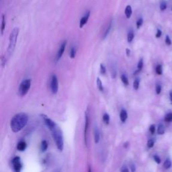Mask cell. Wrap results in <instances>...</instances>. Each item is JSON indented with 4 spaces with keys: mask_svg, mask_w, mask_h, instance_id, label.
Instances as JSON below:
<instances>
[{
    "mask_svg": "<svg viewBox=\"0 0 172 172\" xmlns=\"http://www.w3.org/2000/svg\"><path fill=\"white\" fill-rule=\"evenodd\" d=\"M167 8V3L165 1H162L160 2V10L162 11H164Z\"/></svg>",
    "mask_w": 172,
    "mask_h": 172,
    "instance_id": "cell-27",
    "label": "cell"
},
{
    "mask_svg": "<svg viewBox=\"0 0 172 172\" xmlns=\"http://www.w3.org/2000/svg\"><path fill=\"white\" fill-rule=\"evenodd\" d=\"M127 145H129V143H126L125 144H124V147L126 148V147H127V146H128Z\"/></svg>",
    "mask_w": 172,
    "mask_h": 172,
    "instance_id": "cell-42",
    "label": "cell"
},
{
    "mask_svg": "<svg viewBox=\"0 0 172 172\" xmlns=\"http://www.w3.org/2000/svg\"><path fill=\"white\" fill-rule=\"evenodd\" d=\"M90 11H87V12L85 13V15L81 18V20H80V22H79L80 28H82L84 27V25L87 23L88 21V19L89 18H90Z\"/></svg>",
    "mask_w": 172,
    "mask_h": 172,
    "instance_id": "cell-10",
    "label": "cell"
},
{
    "mask_svg": "<svg viewBox=\"0 0 172 172\" xmlns=\"http://www.w3.org/2000/svg\"><path fill=\"white\" fill-rule=\"evenodd\" d=\"M171 161L170 159L168 158V159H166V160L165 161L164 163H163V167H164V168L166 169V170H168V169L171 168Z\"/></svg>",
    "mask_w": 172,
    "mask_h": 172,
    "instance_id": "cell-18",
    "label": "cell"
},
{
    "mask_svg": "<svg viewBox=\"0 0 172 172\" xmlns=\"http://www.w3.org/2000/svg\"><path fill=\"white\" fill-rule=\"evenodd\" d=\"M153 158H154V160L155 161V162L158 163V164H159L161 162H162V160H161L160 157L159 156H157V155H154Z\"/></svg>",
    "mask_w": 172,
    "mask_h": 172,
    "instance_id": "cell-34",
    "label": "cell"
},
{
    "mask_svg": "<svg viewBox=\"0 0 172 172\" xmlns=\"http://www.w3.org/2000/svg\"><path fill=\"white\" fill-rule=\"evenodd\" d=\"M51 89L52 93L56 94L59 90V83L57 76L55 75H52L51 78Z\"/></svg>",
    "mask_w": 172,
    "mask_h": 172,
    "instance_id": "cell-7",
    "label": "cell"
},
{
    "mask_svg": "<svg viewBox=\"0 0 172 172\" xmlns=\"http://www.w3.org/2000/svg\"><path fill=\"white\" fill-rule=\"evenodd\" d=\"M171 11H172V7H171Z\"/></svg>",
    "mask_w": 172,
    "mask_h": 172,
    "instance_id": "cell-43",
    "label": "cell"
},
{
    "mask_svg": "<svg viewBox=\"0 0 172 172\" xmlns=\"http://www.w3.org/2000/svg\"><path fill=\"white\" fill-rule=\"evenodd\" d=\"M165 132V127L162 124H160L157 129V133L159 135H163Z\"/></svg>",
    "mask_w": 172,
    "mask_h": 172,
    "instance_id": "cell-20",
    "label": "cell"
},
{
    "mask_svg": "<svg viewBox=\"0 0 172 172\" xmlns=\"http://www.w3.org/2000/svg\"><path fill=\"white\" fill-rule=\"evenodd\" d=\"M127 118H128V114H127L126 110L123 109L120 113V120L122 121V123H125Z\"/></svg>",
    "mask_w": 172,
    "mask_h": 172,
    "instance_id": "cell-12",
    "label": "cell"
},
{
    "mask_svg": "<svg viewBox=\"0 0 172 172\" xmlns=\"http://www.w3.org/2000/svg\"><path fill=\"white\" fill-rule=\"evenodd\" d=\"M76 49L75 47H71V51H70V57L71 59H74L76 57Z\"/></svg>",
    "mask_w": 172,
    "mask_h": 172,
    "instance_id": "cell-28",
    "label": "cell"
},
{
    "mask_svg": "<svg viewBox=\"0 0 172 172\" xmlns=\"http://www.w3.org/2000/svg\"><path fill=\"white\" fill-rule=\"evenodd\" d=\"M47 148H48V143H47L46 141H43L42 143H41V151L44 152L46 150Z\"/></svg>",
    "mask_w": 172,
    "mask_h": 172,
    "instance_id": "cell-22",
    "label": "cell"
},
{
    "mask_svg": "<svg viewBox=\"0 0 172 172\" xmlns=\"http://www.w3.org/2000/svg\"><path fill=\"white\" fill-rule=\"evenodd\" d=\"M100 71H101V73L103 75H105L106 73V67H105V66L103 64L100 65Z\"/></svg>",
    "mask_w": 172,
    "mask_h": 172,
    "instance_id": "cell-32",
    "label": "cell"
},
{
    "mask_svg": "<svg viewBox=\"0 0 172 172\" xmlns=\"http://www.w3.org/2000/svg\"><path fill=\"white\" fill-rule=\"evenodd\" d=\"M52 138H54L57 147V149L60 151H62L64 147V141H63V135L61 129L57 125L55 126L54 128L51 129Z\"/></svg>",
    "mask_w": 172,
    "mask_h": 172,
    "instance_id": "cell-2",
    "label": "cell"
},
{
    "mask_svg": "<svg viewBox=\"0 0 172 172\" xmlns=\"http://www.w3.org/2000/svg\"><path fill=\"white\" fill-rule=\"evenodd\" d=\"M126 55H127V56L129 57L130 55V50H129V49H126Z\"/></svg>",
    "mask_w": 172,
    "mask_h": 172,
    "instance_id": "cell-40",
    "label": "cell"
},
{
    "mask_svg": "<svg viewBox=\"0 0 172 172\" xmlns=\"http://www.w3.org/2000/svg\"><path fill=\"white\" fill-rule=\"evenodd\" d=\"M94 141L96 144L99 141V131L98 127L96 126L94 128Z\"/></svg>",
    "mask_w": 172,
    "mask_h": 172,
    "instance_id": "cell-15",
    "label": "cell"
},
{
    "mask_svg": "<svg viewBox=\"0 0 172 172\" xmlns=\"http://www.w3.org/2000/svg\"><path fill=\"white\" fill-rule=\"evenodd\" d=\"M120 171L122 172H127V171H129V170H128V168H127L126 166H123V168H122V169L120 170Z\"/></svg>",
    "mask_w": 172,
    "mask_h": 172,
    "instance_id": "cell-39",
    "label": "cell"
},
{
    "mask_svg": "<svg viewBox=\"0 0 172 172\" xmlns=\"http://www.w3.org/2000/svg\"><path fill=\"white\" fill-rule=\"evenodd\" d=\"M155 71H156V73L157 75H162L163 73V69H162V66L161 65H158L156 67V69H155Z\"/></svg>",
    "mask_w": 172,
    "mask_h": 172,
    "instance_id": "cell-29",
    "label": "cell"
},
{
    "mask_svg": "<svg viewBox=\"0 0 172 172\" xmlns=\"http://www.w3.org/2000/svg\"><path fill=\"white\" fill-rule=\"evenodd\" d=\"M40 116H42V118L43 119L44 123H45V124L47 126V127H48V128L50 130H51L52 128H54V127L57 125V124L55 123L54 121H52L51 118H49L47 116L44 115V114H41Z\"/></svg>",
    "mask_w": 172,
    "mask_h": 172,
    "instance_id": "cell-8",
    "label": "cell"
},
{
    "mask_svg": "<svg viewBox=\"0 0 172 172\" xmlns=\"http://www.w3.org/2000/svg\"><path fill=\"white\" fill-rule=\"evenodd\" d=\"M19 34V28H15L13 29L10 35L9 38V46H8V54L12 55L13 51H14L16 43H17V39Z\"/></svg>",
    "mask_w": 172,
    "mask_h": 172,
    "instance_id": "cell-3",
    "label": "cell"
},
{
    "mask_svg": "<svg viewBox=\"0 0 172 172\" xmlns=\"http://www.w3.org/2000/svg\"><path fill=\"white\" fill-rule=\"evenodd\" d=\"M121 80H122V82H123V84L125 85L126 86L129 85V79H128V77L126 76V75H124V74L122 75V76H121Z\"/></svg>",
    "mask_w": 172,
    "mask_h": 172,
    "instance_id": "cell-21",
    "label": "cell"
},
{
    "mask_svg": "<svg viewBox=\"0 0 172 172\" xmlns=\"http://www.w3.org/2000/svg\"><path fill=\"white\" fill-rule=\"evenodd\" d=\"M97 85H98V89H99V91H104L103 85H102L101 79H99V77H98V78H97Z\"/></svg>",
    "mask_w": 172,
    "mask_h": 172,
    "instance_id": "cell-23",
    "label": "cell"
},
{
    "mask_svg": "<svg viewBox=\"0 0 172 172\" xmlns=\"http://www.w3.org/2000/svg\"><path fill=\"white\" fill-rule=\"evenodd\" d=\"M30 86H31V80L30 79L24 80L20 84V87H19L18 91L20 96L23 97L25 95H26L30 90Z\"/></svg>",
    "mask_w": 172,
    "mask_h": 172,
    "instance_id": "cell-4",
    "label": "cell"
},
{
    "mask_svg": "<svg viewBox=\"0 0 172 172\" xmlns=\"http://www.w3.org/2000/svg\"><path fill=\"white\" fill-rule=\"evenodd\" d=\"M139 84H140V79L138 78H136L134 83H133V87L135 90H137L138 87H139Z\"/></svg>",
    "mask_w": 172,
    "mask_h": 172,
    "instance_id": "cell-24",
    "label": "cell"
},
{
    "mask_svg": "<svg viewBox=\"0 0 172 172\" xmlns=\"http://www.w3.org/2000/svg\"><path fill=\"white\" fill-rule=\"evenodd\" d=\"M165 43L168 44V45H171V40L170 39V38L169 36H166L165 38Z\"/></svg>",
    "mask_w": 172,
    "mask_h": 172,
    "instance_id": "cell-35",
    "label": "cell"
},
{
    "mask_svg": "<svg viewBox=\"0 0 172 172\" xmlns=\"http://www.w3.org/2000/svg\"><path fill=\"white\" fill-rule=\"evenodd\" d=\"M26 147H27V145H26V142H24V141H20V142L18 143L17 149L20 151H23L25 150V149H26Z\"/></svg>",
    "mask_w": 172,
    "mask_h": 172,
    "instance_id": "cell-14",
    "label": "cell"
},
{
    "mask_svg": "<svg viewBox=\"0 0 172 172\" xmlns=\"http://www.w3.org/2000/svg\"><path fill=\"white\" fill-rule=\"evenodd\" d=\"M130 170H131V171H136V167H135V165L134 164V163H130Z\"/></svg>",
    "mask_w": 172,
    "mask_h": 172,
    "instance_id": "cell-37",
    "label": "cell"
},
{
    "mask_svg": "<svg viewBox=\"0 0 172 172\" xmlns=\"http://www.w3.org/2000/svg\"><path fill=\"white\" fill-rule=\"evenodd\" d=\"M12 164L13 170L16 172L20 171L22 169V163H21V159L19 157H16L12 160Z\"/></svg>",
    "mask_w": 172,
    "mask_h": 172,
    "instance_id": "cell-6",
    "label": "cell"
},
{
    "mask_svg": "<svg viewBox=\"0 0 172 172\" xmlns=\"http://www.w3.org/2000/svg\"><path fill=\"white\" fill-rule=\"evenodd\" d=\"M66 44H67V40H64L62 43L61 45V47L59 48V51H58V52L57 54V61H59L61 58V57L63 56V52H64L65 47H66Z\"/></svg>",
    "mask_w": 172,
    "mask_h": 172,
    "instance_id": "cell-9",
    "label": "cell"
},
{
    "mask_svg": "<svg viewBox=\"0 0 172 172\" xmlns=\"http://www.w3.org/2000/svg\"><path fill=\"white\" fill-rule=\"evenodd\" d=\"M134 37H135L134 31H133L132 30H130L128 33V35H127V40H128V42L129 43L132 42L133 38H134Z\"/></svg>",
    "mask_w": 172,
    "mask_h": 172,
    "instance_id": "cell-17",
    "label": "cell"
},
{
    "mask_svg": "<svg viewBox=\"0 0 172 172\" xmlns=\"http://www.w3.org/2000/svg\"><path fill=\"white\" fill-rule=\"evenodd\" d=\"M5 28V16L4 14H2L1 25V35L4 34Z\"/></svg>",
    "mask_w": 172,
    "mask_h": 172,
    "instance_id": "cell-16",
    "label": "cell"
},
{
    "mask_svg": "<svg viewBox=\"0 0 172 172\" xmlns=\"http://www.w3.org/2000/svg\"><path fill=\"white\" fill-rule=\"evenodd\" d=\"M162 30H159V29H157V34H156V37H157V38H160L161 36H162Z\"/></svg>",
    "mask_w": 172,
    "mask_h": 172,
    "instance_id": "cell-38",
    "label": "cell"
},
{
    "mask_svg": "<svg viewBox=\"0 0 172 172\" xmlns=\"http://www.w3.org/2000/svg\"><path fill=\"white\" fill-rule=\"evenodd\" d=\"M124 13H125L126 18L129 19L130 17H131L132 13V7L130 5H128L126 7L125 10H124Z\"/></svg>",
    "mask_w": 172,
    "mask_h": 172,
    "instance_id": "cell-13",
    "label": "cell"
},
{
    "mask_svg": "<svg viewBox=\"0 0 172 172\" xmlns=\"http://www.w3.org/2000/svg\"><path fill=\"white\" fill-rule=\"evenodd\" d=\"M103 120L106 124H108L110 123V116L108 114L105 113L103 116Z\"/></svg>",
    "mask_w": 172,
    "mask_h": 172,
    "instance_id": "cell-25",
    "label": "cell"
},
{
    "mask_svg": "<svg viewBox=\"0 0 172 172\" xmlns=\"http://www.w3.org/2000/svg\"><path fill=\"white\" fill-rule=\"evenodd\" d=\"M162 91V85L160 84H157L156 85V93L157 94H159Z\"/></svg>",
    "mask_w": 172,
    "mask_h": 172,
    "instance_id": "cell-33",
    "label": "cell"
},
{
    "mask_svg": "<svg viewBox=\"0 0 172 172\" xmlns=\"http://www.w3.org/2000/svg\"><path fill=\"white\" fill-rule=\"evenodd\" d=\"M90 123V111H89V108H87V110L85 112V127H84V141L85 145H87V130L89 128V124Z\"/></svg>",
    "mask_w": 172,
    "mask_h": 172,
    "instance_id": "cell-5",
    "label": "cell"
},
{
    "mask_svg": "<svg viewBox=\"0 0 172 172\" xmlns=\"http://www.w3.org/2000/svg\"><path fill=\"white\" fill-rule=\"evenodd\" d=\"M143 18H138L137 21V28H140L141 26L143 25Z\"/></svg>",
    "mask_w": 172,
    "mask_h": 172,
    "instance_id": "cell-30",
    "label": "cell"
},
{
    "mask_svg": "<svg viewBox=\"0 0 172 172\" xmlns=\"http://www.w3.org/2000/svg\"><path fill=\"white\" fill-rule=\"evenodd\" d=\"M149 130H150V132L152 135L154 134L155 132V126L154 125V124H152V125H151L150 128H149Z\"/></svg>",
    "mask_w": 172,
    "mask_h": 172,
    "instance_id": "cell-36",
    "label": "cell"
},
{
    "mask_svg": "<svg viewBox=\"0 0 172 172\" xmlns=\"http://www.w3.org/2000/svg\"><path fill=\"white\" fill-rule=\"evenodd\" d=\"M155 141L153 139H149L147 142V147L149 148H152L154 146Z\"/></svg>",
    "mask_w": 172,
    "mask_h": 172,
    "instance_id": "cell-31",
    "label": "cell"
},
{
    "mask_svg": "<svg viewBox=\"0 0 172 172\" xmlns=\"http://www.w3.org/2000/svg\"><path fill=\"white\" fill-rule=\"evenodd\" d=\"M28 122V116L25 113H19L12 118L10 126L13 132H18L24 129Z\"/></svg>",
    "mask_w": 172,
    "mask_h": 172,
    "instance_id": "cell-1",
    "label": "cell"
},
{
    "mask_svg": "<svg viewBox=\"0 0 172 172\" xmlns=\"http://www.w3.org/2000/svg\"><path fill=\"white\" fill-rule=\"evenodd\" d=\"M170 99H171V102H172V91H170Z\"/></svg>",
    "mask_w": 172,
    "mask_h": 172,
    "instance_id": "cell-41",
    "label": "cell"
},
{
    "mask_svg": "<svg viewBox=\"0 0 172 172\" xmlns=\"http://www.w3.org/2000/svg\"><path fill=\"white\" fill-rule=\"evenodd\" d=\"M112 19H111L110 22L108 24L106 30H105V32L104 33L103 39H105V38H106L108 37V35L109 34V33L110 32V30H111V28H112Z\"/></svg>",
    "mask_w": 172,
    "mask_h": 172,
    "instance_id": "cell-11",
    "label": "cell"
},
{
    "mask_svg": "<svg viewBox=\"0 0 172 172\" xmlns=\"http://www.w3.org/2000/svg\"><path fill=\"white\" fill-rule=\"evenodd\" d=\"M143 59H141L139 60V61H138V65H137L138 70L135 72L134 75H136L137 73H138V72H140L141 71V69H143Z\"/></svg>",
    "mask_w": 172,
    "mask_h": 172,
    "instance_id": "cell-19",
    "label": "cell"
},
{
    "mask_svg": "<svg viewBox=\"0 0 172 172\" xmlns=\"http://www.w3.org/2000/svg\"><path fill=\"white\" fill-rule=\"evenodd\" d=\"M164 120L166 123H171V122H172V112L168 113V114L165 116Z\"/></svg>",
    "mask_w": 172,
    "mask_h": 172,
    "instance_id": "cell-26",
    "label": "cell"
}]
</instances>
